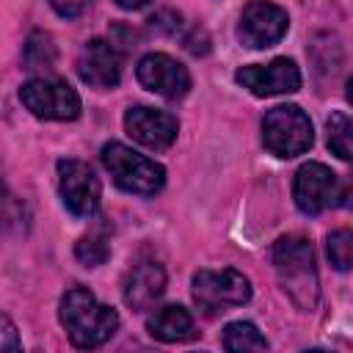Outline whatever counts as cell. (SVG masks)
<instances>
[{"label":"cell","instance_id":"6da1fadb","mask_svg":"<svg viewBox=\"0 0 353 353\" xmlns=\"http://www.w3.org/2000/svg\"><path fill=\"white\" fill-rule=\"evenodd\" d=\"M273 268H276L279 284L287 292V298L301 312H312L320 298V281H317L312 243L298 234L279 237L273 245Z\"/></svg>","mask_w":353,"mask_h":353},{"label":"cell","instance_id":"7a4b0ae2","mask_svg":"<svg viewBox=\"0 0 353 353\" xmlns=\"http://www.w3.org/2000/svg\"><path fill=\"white\" fill-rule=\"evenodd\" d=\"M61 323L74 347H99L105 345L116 328L119 314L110 306H102L85 287H72L61 298Z\"/></svg>","mask_w":353,"mask_h":353},{"label":"cell","instance_id":"3957f363","mask_svg":"<svg viewBox=\"0 0 353 353\" xmlns=\"http://www.w3.org/2000/svg\"><path fill=\"white\" fill-rule=\"evenodd\" d=\"M102 163L105 168L110 171L113 182L127 190V193H135V196H154L160 193V188L165 185V171L160 163L132 152L130 146L124 143H105L102 146Z\"/></svg>","mask_w":353,"mask_h":353},{"label":"cell","instance_id":"277c9868","mask_svg":"<svg viewBox=\"0 0 353 353\" xmlns=\"http://www.w3.org/2000/svg\"><path fill=\"white\" fill-rule=\"evenodd\" d=\"M312 121L298 105L270 108L262 119V143L276 157H298L312 146Z\"/></svg>","mask_w":353,"mask_h":353},{"label":"cell","instance_id":"5b68a950","mask_svg":"<svg viewBox=\"0 0 353 353\" xmlns=\"http://www.w3.org/2000/svg\"><path fill=\"white\" fill-rule=\"evenodd\" d=\"M248 298H251V284L234 268H221V270L204 268L193 276V301L199 312L207 317L226 312L229 306H243L248 303Z\"/></svg>","mask_w":353,"mask_h":353},{"label":"cell","instance_id":"8992f818","mask_svg":"<svg viewBox=\"0 0 353 353\" xmlns=\"http://www.w3.org/2000/svg\"><path fill=\"white\" fill-rule=\"evenodd\" d=\"M19 99L36 119L72 121L80 116V97L66 80L33 77L19 88Z\"/></svg>","mask_w":353,"mask_h":353},{"label":"cell","instance_id":"52a82bcc","mask_svg":"<svg viewBox=\"0 0 353 353\" xmlns=\"http://www.w3.org/2000/svg\"><path fill=\"white\" fill-rule=\"evenodd\" d=\"M339 193H342V182L323 163H306L295 171L292 199H295L301 212L320 215L323 210L339 204Z\"/></svg>","mask_w":353,"mask_h":353},{"label":"cell","instance_id":"ba28073f","mask_svg":"<svg viewBox=\"0 0 353 353\" xmlns=\"http://www.w3.org/2000/svg\"><path fill=\"white\" fill-rule=\"evenodd\" d=\"M287 28L290 19L281 6L268 0H251L240 14L237 39L251 50H262V47H273L287 33Z\"/></svg>","mask_w":353,"mask_h":353},{"label":"cell","instance_id":"9c48e42d","mask_svg":"<svg viewBox=\"0 0 353 353\" xmlns=\"http://www.w3.org/2000/svg\"><path fill=\"white\" fill-rule=\"evenodd\" d=\"M58 190L66 210L77 218H88L99 207V179L83 160H61L58 163Z\"/></svg>","mask_w":353,"mask_h":353},{"label":"cell","instance_id":"30bf717a","mask_svg":"<svg viewBox=\"0 0 353 353\" xmlns=\"http://www.w3.org/2000/svg\"><path fill=\"white\" fill-rule=\"evenodd\" d=\"M237 83L248 88L254 97H276V94H292L301 88V72L292 58H273L270 63H254L237 69Z\"/></svg>","mask_w":353,"mask_h":353},{"label":"cell","instance_id":"8fae6325","mask_svg":"<svg viewBox=\"0 0 353 353\" xmlns=\"http://www.w3.org/2000/svg\"><path fill=\"white\" fill-rule=\"evenodd\" d=\"M124 130L141 146L154 149V152H163V149H168L176 141L179 121H176V116H171L165 110L135 105V108H130L124 113Z\"/></svg>","mask_w":353,"mask_h":353},{"label":"cell","instance_id":"7c38bea8","mask_svg":"<svg viewBox=\"0 0 353 353\" xmlns=\"http://www.w3.org/2000/svg\"><path fill=\"white\" fill-rule=\"evenodd\" d=\"M138 83L146 91H152V94H160L165 99H179L190 88V74L171 55H165V52H149L138 63Z\"/></svg>","mask_w":353,"mask_h":353},{"label":"cell","instance_id":"4fadbf2b","mask_svg":"<svg viewBox=\"0 0 353 353\" xmlns=\"http://www.w3.org/2000/svg\"><path fill=\"white\" fill-rule=\"evenodd\" d=\"M77 74L91 88H113L121 80V55L113 41L91 39L77 58Z\"/></svg>","mask_w":353,"mask_h":353},{"label":"cell","instance_id":"5bb4252c","mask_svg":"<svg viewBox=\"0 0 353 353\" xmlns=\"http://www.w3.org/2000/svg\"><path fill=\"white\" fill-rule=\"evenodd\" d=\"M165 290V270L154 256H138L124 276V303L132 312L149 309Z\"/></svg>","mask_w":353,"mask_h":353},{"label":"cell","instance_id":"9a60e30c","mask_svg":"<svg viewBox=\"0 0 353 353\" xmlns=\"http://www.w3.org/2000/svg\"><path fill=\"white\" fill-rule=\"evenodd\" d=\"M146 328L160 342H182V339L193 336V317H190V312L185 306L168 303V306H160L146 320Z\"/></svg>","mask_w":353,"mask_h":353},{"label":"cell","instance_id":"2e32d148","mask_svg":"<svg viewBox=\"0 0 353 353\" xmlns=\"http://www.w3.org/2000/svg\"><path fill=\"white\" fill-rule=\"evenodd\" d=\"M325 143L339 160H353V116L334 110L325 119Z\"/></svg>","mask_w":353,"mask_h":353},{"label":"cell","instance_id":"e0dca14e","mask_svg":"<svg viewBox=\"0 0 353 353\" xmlns=\"http://www.w3.org/2000/svg\"><path fill=\"white\" fill-rule=\"evenodd\" d=\"M55 66V44L47 33L36 30L30 33L28 44H25V69L30 72H50Z\"/></svg>","mask_w":353,"mask_h":353},{"label":"cell","instance_id":"ac0fdd59","mask_svg":"<svg viewBox=\"0 0 353 353\" xmlns=\"http://www.w3.org/2000/svg\"><path fill=\"white\" fill-rule=\"evenodd\" d=\"M223 347L226 350H234V353L237 350H265L268 347V339L256 331V325L237 320V323H229L223 328Z\"/></svg>","mask_w":353,"mask_h":353},{"label":"cell","instance_id":"d6986e66","mask_svg":"<svg viewBox=\"0 0 353 353\" xmlns=\"http://www.w3.org/2000/svg\"><path fill=\"white\" fill-rule=\"evenodd\" d=\"M328 259L336 270H350L353 268V229H336L325 240Z\"/></svg>","mask_w":353,"mask_h":353},{"label":"cell","instance_id":"ffe728a7","mask_svg":"<svg viewBox=\"0 0 353 353\" xmlns=\"http://www.w3.org/2000/svg\"><path fill=\"white\" fill-rule=\"evenodd\" d=\"M74 256H77L85 268H97V265H102V262L110 256V245H108V240H105L102 234H88V237H83V240L74 245Z\"/></svg>","mask_w":353,"mask_h":353},{"label":"cell","instance_id":"44dd1931","mask_svg":"<svg viewBox=\"0 0 353 353\" xmlns=\"http://www.w3.org/2000/svg\"><path fill=\"white\" fill-rule=\"evenodd\" d=\"M91 0H50V6L61 14V17H66V19H72V17H80L83 11H85V6H88Z\"/></svg>","mask_w":353,"mask_h":353},{"label":"cell","instance_id":"7402d4cb","mask_svg":"<svg viewBox=\"0 0 353 353\" xmlns=\"http://www.w3.org/2000/svg\"><path fill=\"white\" fill-rule=\"evenodd\" d=\"M339 204H345V207H350L353 210V171H350V176L342 182V193H339Z\"/></svg>","mask_w":353,"mask_h":353},{"label":"cell","instance_id":"603a6c76","mask_svg":"<svg viewBox=\"0 0 353 353\" xmlns=\"http://www.w3.org/2000/svg\"><path fill=\"white\" fill-rule=\"evenodd\" d=\"M3 336H6V342H3L0 347H3V350H14L17 342H14V325H11L8 317H3Z\"/></svg>","mask_w":353,"mask_h":353},{"label":"cell","instance_id":"cb8c5ba5","mask_svg":"<svg viewBox=\"0 0 353 353\" xmlns=\"http://www.w3.org/2000/svg\"><path fill=\"white\" fill-rule=\"evenodd\" d=\"M121 8H127V11H132V8H141V6H146L149 0H116Z\"/></svg>","mask_w":353,"mask_h":353},{"label":"cell","instance_id":"d4e9b609","mask_svg":"<svg viewBox=\"0 0 353 353\" xmlns=\"http://www.w3.org/2000/svg\"><path fill=\"white\" fill-rule=\"evenodd\" d=\"M347 99H350V105H353V77L347 80Z\"/></svg>","mask_w":353,"mask_h":353}]
</instances>
